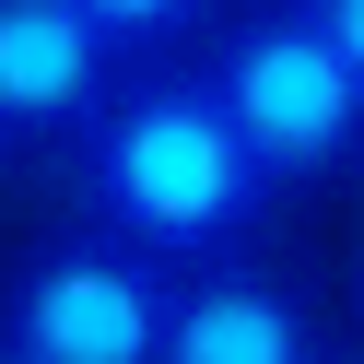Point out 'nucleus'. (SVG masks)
<instances>
[{"instance_id": "obj_3", "label": "nucleus", "mask_w": 364, "mask_h": 364, "mask_svg": "<svg viewBox=\"0 0 364 364\" xmlns=\"http://www.w3.org/2000/svg\"><path fill=\"white\" fill-rule=\"evenodd\" d=\"M165 317H176V270L95 223L48 235L0 282V341H24L36 364H165Z\"/></svg>"}, {"instance_id": "obj_7", "label": "nucleus", "mask_w": 364, "mask_h": 364, "mask_svg": "<svg viewBox=\"0 0 364 364\" xmlns=\"http://www.w3.org/2000/svg\"><path fill=\"white\" fill-rule=\"evenodd\" d=\"M317 12V36H329L341 59H353V82H364V0H306Z\"/></svg>"}, {"instance_id": "obj_1", "label": "nucleus", "mask_w": 364, "mask_h": 364, "mask_svg": "<svg viewBox=\"0 0 364 364\" xmlns=\"http://www.w3.org/2000/svg\"><path fill=\"white\" fill-rule=\"evenodd\" d=\"M71 200H82L95 235L141 247V259H165L176 282H188V270H223V259H247V247L270 235L282 176L247 153L235 106L212 95L200 59L188 71L153 59V71H129L118 95L71 129Z\"/></svg>"}, {"instance_id": "obj_8", "label": "nucleus", "mask_w": 364, "mask_h": 364, "mask_svg": "<svg viewBox=\"0 0 364 364\" xmlns=\"http://www.w3.org/2000/svg\"><path fill=\"white\" fill-rule=\"evenodd\" d=\"M0 364H36V353H24V341H0Z\"/></svg>"}, {"instance_id": "obj_5", "label": "nucleus", "mask_w": 364, "mask_h": 364, "mask_svg": "<svg viewBox=\"0 0 364 364\" xmlns=\"http://www.w3.org/2000/svg\"><path fill=\"white\" fill-rule=\"evenodd\" d=\"M165 364H317V317H306V294L282 270L223 259V270H188L176 282Z\"/></svg>"}, {"instance_id": "obj_6", "label": "nucleus", "mask_w": 364, "mask_h": 364, "mask_svg": "<svg viewBox=\"0 0 364 364\" xmlns=\"http://www.w3.org/2000/svg\"><path fill=\"white\" fill-rule=\"evenodd\" d=\"M82 12H95V24H106V36H118V48H129V59H165V48H176V36H188V24H200V12H212V0H82Z\"/></svg>"}, {"instance_id": "obj_2", "label": "nucleus", "mask_w": 364, "mask_h": 364, "mask_svg": "<svg viewBox=\"0 0 364 364\" xmlns=\"http://www.w3.org/2000/svg\"><path fill=\"white\" fill-rule=\"evenodd\" d=\"M212 95L235 106L247 153H259L282 188H317V176H364V82L353 59L317 36L306 0H259L212 36Z\"/></svg>"}, {"instance_id": "obj_4", "label": "nucleus", "mask_w": 364, "mask_h": 364, "mask_svg": "<svg viewBox=\"0 0 364 364\" xmlns=\"http://www.w3.org/2000/svg\"><path fill=\"white\" fill-rule=\"evenodd\" d=\"M118 36L82 12V0H0V141L24 129V141H48V129H82L106 95H118Z\"/></svg>"}]
</instances>
